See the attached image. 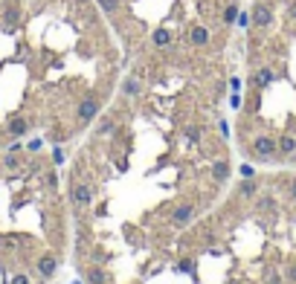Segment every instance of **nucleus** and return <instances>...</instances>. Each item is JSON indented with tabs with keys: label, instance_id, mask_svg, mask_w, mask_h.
Here are the masks:
<instances>
[{
	"label": "nucleus",
	"instance_id": "f257e3e1",
	"mask_svg": "<svg viewBox=\"0 0 296 284\" xmlns=\"http://www.w3.org/2000/svg\"><path fill=\"white\" fill-rule=\"evenodd\" d=\"M113 64L96 0H0V145L79 119Z\"/></svg>",
	"mask_w": 296,
	"mask_h": 284
},
{
	"label": "nucleus",
	"instance_id": "f03ea898",
	"mask_svg": "<svg viewBox=\"0 0 296 284\" xmlns=\"http://www.w3.org/2000/svg\"><path fill=\"white\" fill-rule=\"evenodd\" d=\"M136 58L134 76L203 73L238 18V0H96Z\"/></svg>",
	"mask_w": 296,
	"mask_h": 284
},
{
	"label": "nucleus",
	"instance_id": "7ed1b4c3",
	"mask_svg": "<svg viewBox=\"0 0 296 284\" xmlns=\"http://www.w3.org/2000/svg\"><path fill=\"white\" fill-rule=\"evenodd\" d=\"M256 133L296 136V0H256L247 29V87L238 116Z\"/></svg>",
	"mask_w": 296,
	"mask_h": 284
},
{
	"label": "nucleus",
	"instance_id": "20e7f679",
	"mask_svg": "<svg viewBox=\"0 0 296 284\" xmlns=\"http://www.w3.org/2000/svg\"><path fill=\"white\" fill-rule=\"evenodd\" d=\"M44 186H58V177L53 171L38 174L18 148L0 154V284H35V279H47L41 261L53 250L38 247L32 229L24 223Z\"/></svg>",
	"mask_w": 296,
	"mask_h": 284
},
{
	"label": "nucleus",
	"instance_id": "39448f33",
	"mask_svg": "<svg viewBox=\"0 0 296 284\" xmlns=\"http://www.w3.org/2000/svg\"><path fill=\"white\" fill-rule=\"evenodd\" d=\"M73 206H79V209H84L90 200H93V191H90V186L87 183H73Z\"/></svg>",
	"mask_w": 296,
	"mask_h": 284
},
{
	"label": "nucleus",
	"instance_id": "423d86ee",
	"mask_svg": "<svg viewBox=\"0 0 296 284\" xmlns=\"http://www.w3.org/2000/svg\"><path fill=\"white\" fill-rule=\"evenodd\" d=\"M189 215H192V206L186 203V206H180L174 215H171V223H183V221H189Z\"/></svg>",
	"mask_w": 296,
	"mask_h": 284
},
{
	"label": "nucleus",
	"instance_id": "0eeeda50",
	"mask_svg": "<svg viewBox=\"0 0 296 284\" xmlns=\"http://www.w3.org/2000/svg\"><path fill=\"white\" fill-rule=\"evenodd\" d=\"M84 276H87V282H90V284H105V273H102L99 267H90Z\"/></svg>",
	"mask_w": 296,
	"mask_h": 284
},
{
	"label": "nucleus",
	"instance_id": "6e6552de",
	"mask_svg": "<svg viewBox=\"0 0 296 284\" xmlns=\"http://www.w3.org/2000/svg\"><path fill=\"white\" fill-rule=\"evenodd\" d=\"M227 171H230V165H227V162H218V165H215V180H224Z\"/></svg>",
	"mask_w": 296,
	"mask_h": 284
},
{
	"label": "nucleus",
	"instance_id": "1a4fd4ad",
	"mask_svg": "<svg viewBox=\"0 0 296 284\" xmlns=\"http://www.w3.org/2000/svg\"><path fill=\"white\" fill-rule=\"evenodd\" d=\"M288 279H291V282H296V264H294V267H291V273H288Z\"/></svg>",
	"mask_w": 296,
	"mask_h": 284
},
{
	"label": "nucleus",
	"instance_id": "9d476101",
	"mask_svg": "<svg viewBox=\"0 0 296 284\" xmlns=\"http://www.w3.org/2000/svg\"><path fill=\"white\" fill-rule=\"evenodd\" d=\"M291 197H294V200H296V183H294V186H291Z\"/></svg>",
	"mask_w": 296,
	"mask_h": 284
}]
</instances>
